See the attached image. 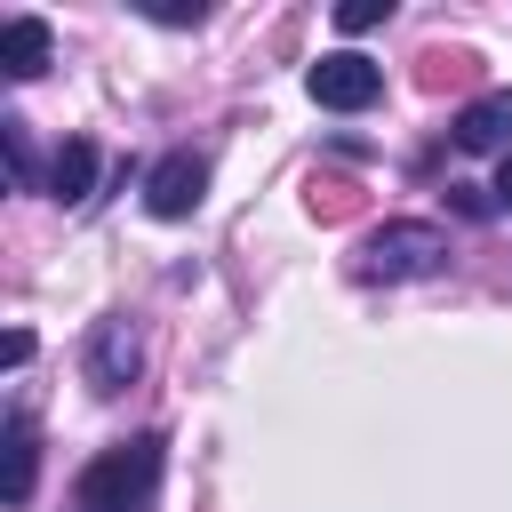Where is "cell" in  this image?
Here are the masks:
<instances>
[{"label":"cell","mask_w":512,"mask_h":512,"mask_svg":"<svg viewBox=\"0 0 512 512\" xmlns=\"http://www.w3.org/2000/svg\"><path fill=\"white\" fill-rule=\"evenodd\" d=\"M32 464H40V448H32V424L16 416V424H8V504L32 496Z\"/></svg>","instance_id":"9c48e42d"},{"label":"cell","mask_w":512,"mask_h":512,"mask_svg":"<svg viewBox=\"0 0 512 512\" xmlns=\"http://www.w3.org/2000/svg\"><path fill=\"white\" fill-rule=\"evenodd\" d=\"M392 16V0H344L336 8V32H368V24H384Z\"/></svg>","instance_id":"30bf717a"},{"label":"cell","mask_w":512,"mask_h":512,"mask_svg":"<svg viewBox=\"0 0 512 512\" xmlns=\"http://www.w3.org/2000/svg\"><path fill=\"white\" fill-rule=\"evenodd\" d=\"M152 488H160V440L136 432V440L104 448V456L80 472L72 504H80V512H152Z\"/></svg>","instance_id":"6da1fadb"},{"label":"cell","mask_w":512,"mask_h":512,"mask_svg":"<svg viewBox=\"0 0 512 512\" xmlns=\"http://www.w3.org/2000/svg\"><path fill=\"white\" fill-rule=\"evenodd\" d=\"M440 256H448V240H440L432 224H384V232L368 240L360 272H368V280H424Z\"/></svg>","instance_id":"7a4b0ae2"},{"label":"cell","mask_w":512,"mask_h":512,"mask_svg":"<svg viewBox=\"0 0 512 512\" xmlns=\"http://www.w3.org/2000/svg\"><path fill=\"white\" fill-rule=\"evenodd\" d=\"M88 184H96V144H88V136L56 144V160H48V192L72 208V200H88Z\"/></svg>","instance_id":"52a82bcc"},{"label":"cell","mask_w":512,"mask_h":512,"mask_svg":"<svg viewBox=\"0 0 512 512\" xmlns=\"http://www.w3.org/2000/svg\"><path fill=\"white\" fill-rule=\"evenodd\" d=\"M0 144H8V168H16V184H32V144H24V120H0Z\"/></svg>","instance_id":"8fae6325"},{"label":"cell","mask_w":512,"mask_h":512,"mask_svg":"<svg viewBox=\"0 0 512 512\" xmlns=\"http://www.w3.org/2000/svg\"><path fill=\"white\" fill-rule=\"evenodd\" d=\"M0 64H8L16 80H32V72L48 64V24H40V16H8V32H0Z\"/></svg>","instance_id":"ba28073f"},{"label":"cell","mask_w":512,"mask_h":512,"mask_svg":"<svg viewBox=\"0 0 512 512\" xmlns=\"http://www.w3.org/2000/svg\"><path fill=\"white\" fill-rule=\"evenodd\" d=\"M200 192H208V160H200V152H168V160L144 176V208H152V216H192Z\"/></svg>","instance_id":"277c9868"},{"label":"cell","mask_w":512,"mask_h":512,"mask_svg":"<svg viewBox=\"0 0 512 512\" xmlns=\"http://www.w3.org/2000/svg\"><path fill=\"white\" fill-rule=\"evenodd\" d=\"M456 144L464 152H512V88H488L456 112Z\"/></svg>","instance_id":"8992f818"},{"label":"cell","mask_w":512,"mask_h":512,"mask_svg":"<svg viewBox=\"0 0 512 512\" xmlns=\"http://www.w3.org/2000/svg\"><path fill=\"white\" fill-rule=\"evenodd\" d=\"M136 368H144L136 328H128V320H104V328H96V344H88V384H96V392H120Z\"/></svg>","instance_id":"5b68a950"},{"label":"cell","mask_w":512,"mask_h":512,"mask_svg":"<svg viewBox=\"0 0 512 512\" xmlns=\"http://www.w3.org/2000/svg\"><path fill=\"white\" fill-rule=\"evenodd\" d=\"M312 208L320 216H352V184H312Z\"/></svg>","instance_id":"7c38bea8"},{"label":"cell","mask_w":512,"mask_h":512,"mask_svg":"<svg viewBox=\"0 0 512 512\" xmlns=\"http://www.w3.org/2000/svg\"><path fill=\"white\" fill-rule=\"evenodd\" d=\"M488 192H496V208H512V152L496 160V184H488Z\"/></svg>","instance_id":"4fadbf2b"},{"label":"cell","mask_w":512,"mask_h":512,"mask_svg":"<svg viewBox=\"0 0 512 512\" xmlns=\"http://www.w3.org/2000/svg\"><path fill=\"white\" fill-rule=\"evenodd\" d=\"M304 88H312V104H328V112H368V104L384 96V72H376L368 56H352V48H336V56H320V64L304 72Z\"/></svg>","instance_id":"3957f363"}]
</instances>
